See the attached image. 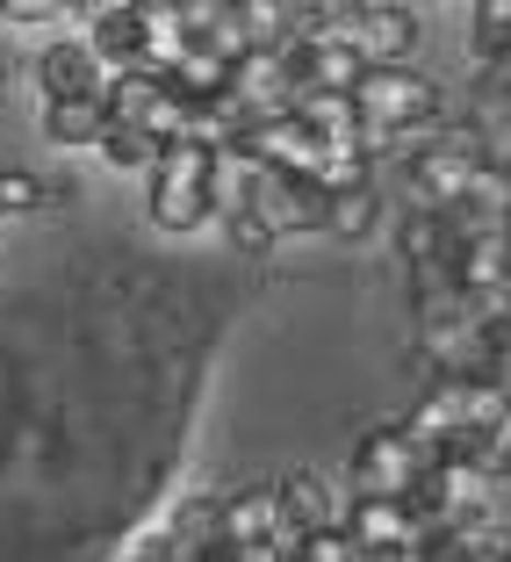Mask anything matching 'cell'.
Listing matches in <instances>:
<instances>
[{"label": "cell", "instance_id": "cell-7", "mask_svg": "<svg viewBox=\"0 0 511 562\" xmlns=\"http://www.w3.org/2000/svg\"><path fill=\"white\" fill-rule=\"evenodd\" d=\"M101 80H109V72L94 66V50H87L80 36H58V44L36 50V94H44V101H80V94H101Z\"/></svg>", "mask_w": 511, "mask_h": 562}, {"label": "cell", "instance_id": "cell-13", "mask_svg": "<svg viewBox=\"0 0 511 562\" xmlns=\"http://www.w3.org/2000/svg\"><path fill=\"white\" fill-rule=\"evenodd\" d=\"M482 72H504L511 66V0H476V36H468Z\"/></svg>", "mask_w": 511, "mask_h": 562}, {"label": "cell", "instance_id": "cell-9", "mask_svg": "<svg viewBox=\"0 0 511 562\" xmlns=\"http://www.w3.org/2000/svg\"><path fill=\"white\" fill-rule=\"evenodd\" d=\"M101 131H109V109H101V94L44 101V137H50L58 151H72V145H101Z\"/></svg>", "mask_w": 511, "mask_h": 562}, {"label": "cell", "instance_id": "cell-3", "mask_svg": "<svg viewBox=\"0 0 511 562\" xmlns=\"http://www.w3.org/2000/svg\"><path fill=\"white\" fill-rule=\"evenodd\" d=\"M246 210L260 216L266 232H274V246H281V238L325 232V210H331V195L310 181V173H260V181H252V202H246Z\"/></svg>", "mask_w": 511, "mask_h": 562}, {"label": "cell", "instance_id": "cell-18", "mask_svg": "<svg viewBox=\"0 0 511 562\" xmlns=\"http://www.w3.org/2000/svg\"><path fill=\"white\" fill-rule=\"evenodd\" d=\"M296 562H367V555L347 541V527H325V533H303Z\"/></svg>", "mask_w": 511, "mask_h": 562}, {"label": "cell", "instance_id": "cell-2", "mask_svg": "<svg viewBox=\"0 0 511 562\" xmlns=\"http://www.w3.org/2000/svg\"><path fill=\"white\" fill-rule=\"evenodd\" d=\"M425 454L404 440V426H375L353 447V497H389V505H411L418 483H425Z\"/></svg>", "mask_w": 511, "mask_h": 562}, {"label": "cell", "instance_id": "cell-21", "mask_svg": "<svg viewBox=\"0 0 511 562\" xmlns=\"http://www.w3.org/2000/svg\"><path fill=\"white\" fill-rule=\"evenodd\" d=\"M123 562H151V555H123Z\"/></svg>", "mask_w": 511, "mask_h": 562}, {"label": "cell", "instance_id": "cell-14", "mask_svg": "<svg viewBox=\"0 0 511 562\" xmlns=\"http://www.w3.org/2000/svg\"><path fill=\"white\" fill-rule=\"evenodd\" d=\"M325 232H331V238H347V246H361V238H375V232H382V195H375V188H353V195H331V210H325Z\"/></svg>", "mask_w": 511, "mask_h": 562}, {"label": "cell", "instance_id": "cell-6", "mask_svg": "<svg viewBox=\"0 0 511 562\" xmlns=\"http://www.w3.org/2000/svg\"><path fill=\"white\" fill-rule=\"evenodd\" d=\"M339 527H347V541L361 548L367 562H389V555H411V548H425L418 513H411V505H389V497H353Z\"/></svg>", "mask_w": 511, "mask_h": 562}, {"label": "cell", "instance_id": "cell-5", "mask_svg": "<svg viewBox=\"0 0 511 562\" xmlns=\"http://www.w3.org/2000/svg\"><path fill=\"white\" fill-rule=\"evenodd\" d=\"M339 36L361 50L367 66H411V50H418V36H425V30H418L411 8L367 0V8H347V15H339Z\"/></svg>", "mask_w": 511, "mask_h": 562}, {"label": "cell", "instance_id": "cell-8", "mask_svg": "<svg viewBox=\"0 0 511 562\" xmlns=\"http://www.w3.org/2000/svg\"><path fill=\"white\" fill-rule=\"evenodd\" d=\"M274 497H281V519H288V527H303V533H325V527H339V519H347V497L331 491L325 476H310V469H296L288 483H274Z\"/></svg>", "mask_w": 511, "mask_h": 562}, {"label": "cell", "instance_id": "cell-10", "mask_svg": "<svg viewBox=\"0 0 511 562\" xmlns=\"http://www.w3.org/2000/svg\"><path fill=\"white\" fill-rule=\"evenodd\" d=\"M159 94H166V80H151V72H109L101 80V109H109V123H137L145 131V116L159 109Z\"/></svg>", "mask_w": 511, "mask_h": 562}, {"label": "cell", "instance_id": "cell-12", "mask_svg": "<svg viewBox=\"0 0 511 562\" xmlns=\"http://www.w3.org/2000/svg\"><path fill=\"white\" fill-rule=\"evenodd\" d=\"M252 181H260V166H252L246 151H216V159H209V188H202V195H209L216 216H231V210H246V202H252Z\"/></svg>", "mask_w": 511, "mask_h": 562}, {"label": "cell", "instance_id": "cell-16", "mask_svg": "<svg viewBox=\"0 0 511 562\" xmlns=\"http://www.w3.org/2000/svg\"><path fill=\"white\" fill-rule=\"evenodd\" d=\"M209 159L216 151H202V145H159V166H151V181H166V188H209Z\"/></svg>", "mask_w": 511, "mask_h": 562}, {"label": "cell", "instance_id": "cell-19", "mask_svg": "<svg viewBox=\"0 0 511 562\" xmlns=\"http://www.w3.org/2000/svg\"><path fill=\"white\" fill-rule=\"evenodd\" d=\"M224 232H231V246L246 252V260H260V252H274V232H266V224H260L252 210H231V216H224Z\"/></svg>", "mask_w": 511, "mask_h": 562}, {"label": "cell", "instance_id": "cell-22", "mask_svg": "<svg viewBox=\"0 0 511 562\" xmlns=\"http://www.w3.org/2000/svg\"><path fill=\"white\" fill-rule=\"evenodd\" d=\"M0 224H8V216H0Z\"/></svg>", "mask_w": 511, "mask_h": 562}, {"label": "cell", "instance_id": "cell-1", "mask_svg": "<svg viewBox=\"0 0 511 562\" xmlns=\"http://www.w3.org/2000/svg\"><path fill=\"white\" fill-rule=\"evenodd\" d=\"M347 101H353L361 123H375L389 137H425L440 123V80L418 72V66H367Z\"/></svg>", "mask_w": 511, "mask_h": 562}, {"label": "cell", "instance_id": "cell-4", "mask_svg": "<svg viewBox=\"0 0 511 562\" xmlns=\"http://www.w3.org/2000/svg\"><path fill=\"white\" fill-rule=\"evenodd\" d=\"M281 527V497L274 483H246V491L216 497V548L238 562H266V541Z\"/></svg>", "mask_w": 511, "mask_h": 562}, {"label": "cell", "instance_id": "cell-15", "mask_svg": "<svg viewBox=\"0 0 511 562\" xmlns=\"http://www.w3.org/2000/svg\"><path fill=\"white\" fill-rule=\"evenodd\" d=\"M94 151H101L109 166H116V173H151V166H159V137L137 131V123H109Z\"/></svg>", "mask_w": 511, "mask_h": 562}, {"label": "cell", "instance_id": "cell-20", "mask_svg": "<svg viewBox=\"0 0 511 562\" xmlns=\"http://www.w3.org/2000/svg\"><path fill=\"white\" fill-rule=\"evenodd\" d=\"M202 562H238V555H224V548H216V555H202Z\"/></svg>", "mask_w": 511, "mask_h": 562}, {"label": "cell", "instance_id": "cell-17", "mask_svg": "<svg viewBox=\"0 0 511 562\" xmlns=\"http://www.w3.org/2000/svg\"><path fill=\"white\" fill-rule=\"evenodd\" d=\"M50 202V188L36 181L30 166H8V173H0V216H30V210H44Z\"/></svg>", "mask_w": 511, "mask_h": 562}, {"label": "cell", "instance_id": "cell-11", "mask_svg": "<svg viewBox=\"0 0 511 562\" xmlns=\"http://www.w3.org/2000/svg\"><path fill=\"white\" fill-rule=\"evenodd\" d=\"M145 210H151V224L159 232H173V238H188V232H202L209 224V195L202 188H166V181H151V195H145Z\"/></svg>", "mask_w": 511, "mask_h": 562}]
</instances>
